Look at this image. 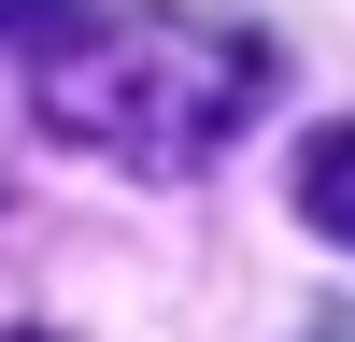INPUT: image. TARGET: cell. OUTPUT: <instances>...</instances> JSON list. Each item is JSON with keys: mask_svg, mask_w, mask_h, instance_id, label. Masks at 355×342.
I'll use <instances>...</instances> for the list:
<instances>
[{"mask_svg": "<svg viewBox=\"0 0 355 342\" xmlns=\"http://www.w3.org/2000/svg\"><path fill=\"white\" fill-rule=\"evenodd\" d=\"M299 214L327 228V243H355V129H327V142L299 157Z\"/></svg>", "mask_w": 355, "mask_h": 342, "instance_id": "cell-2", "label": "cell"}, {"mask_svg": "<svg viewBox=\"0 0 355 342\" xmlns=\"http://www.w3.org/2000/svg\"><path fill=\"white\" fill-rule=\"evenodd\" d=\"M28 15H43V28H15L28 114L114 171L185 186L270 114V43L242 15H185V0H28Z\"/></svg>", "mask_w": 355, "mask_h": 342, "instance_id": "cell-1", "label": "cell"}]
</instances>
